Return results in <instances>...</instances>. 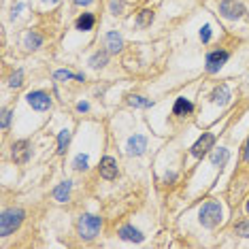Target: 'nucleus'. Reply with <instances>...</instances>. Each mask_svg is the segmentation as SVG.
<instances>
[{
	"label": "nucleus",
	"mask_w": 249,
	"mask_h": 249,
	"mask_svg": "<svg viewBox=\"0 0 249 249\" xmlns=\"http://www.w3.org/2000/svg\"><path fill=\"white\" fill-rule=\"evenodd\" d=\"M26 218V213H24V209H4L2 211V215H0V236H11L15 230L21 226V221H24Z\"/></svg>",
	"instance_id": "1"
},
{
	"label": "nucleus",
	"mask_w": 249,
	"mask_h": 249,
	"mask_svg": "<svg viewBox=\"0 0 249 249\" xmlns=\"http://www.w3.org/2000/svg\"><path fill=\"white\" fill-rule=\"evenodd\" d=\"M102 228V219L98 218V215H92V213H85L81 215L79 221H77V232L79 236L83 241H92L98 236V232Z\"/></svg>",
	"instance_id": "2"
},
{
	"label": "nucleus",
	"mask_w": 249,
	"mask_h": 249,
	"mask_svg": "<svg viewBox=\"0 0 249 249\" xmlns=\"http://www.w3.org/2000/svg\"><path fill=\"white\" fill-rule=\"evenodd\" d=\"M198 221L204 226V228H215V226H219L221 224V204L215 202V200L204 202L198 211Z\"/></svg>",
	"instance_id": "3"
},
{
	"label": "nucleus",
	"mask_w": 249,
	"mask_h": 249,
	"mask_svg": "<svg viewBox=\"0 0 249 249\" xmlns=\"http://www.w3.org/2000/svg\"><path fill=\"white\" fill-rule=\"evenodd\" d=\"M245 13L247 11H245V7H243L239 0H219V15L224 19L236 21V19H241Z\"/></svg>",
	"instance_id": "4"
},
{
	"label": "nucleus",
	"mask_w": 249,
	"mask_h": 249,
	"mask_svg": "<svg viewBox=\"0 0 249 249\" xmlns=\"http://www.w3.org/2000/svg\"><path fill=\"white\" fill-rule=\"evenodd\" d=\"M230 60V53L226 49H215V51H209L207 53V60H204V68H207V73L215 75L219 73V68L224 66L226 62Z\"/></svg>",
	"instance_id": "5"
},
{
	"label": "nucleus",
	"mask_w": 249,
	"mask_h": 249,
	"mask_svg": "<svg viewBox=\"0 0 249 249\" xmlns=\"http://www.w3.org/2000/svg\"><path fill=\"white\" fill-rule=\"evenodd\" d=\"M26 102L32 107L34 111H49L51 109V98L47 92L43 90H34V92H28L26 94Z\"/></svg>",
	"instance_id": "6"
},
{
	"label": "nucleus",
	"mask_w": 249,
	"mask_h": 249,
	"mask_svg": "<svg viewBox=\"0 0 249 249\" xmlns=\"http://www.w3.org/2000/svg\"><path fill=\"white\" fill-rule=\"evenodd\" d=\"M213 145H215V137L211 132H202V137H200L196 143L189 147V154L194 156V158H204V156L209 154L211 149H213Z\"/></svg>",
	"instance_id": "7"
},
{
	"label": "nucleus",
	"mask_w": 249,
	"mask_h": 249,
	"mask_svg": "<svg viewBox=\"0 0 249 249\" xmlns=\"http://www.w3.org/2000/svg\"><path fill=\"white\" fill-rule=\"evenodd\" d=\"M13 162L15 164H28V160H30V154H32V149H30V143L28 140H17V143H13Z\"/></svg>",
	"instance_id": "8"
},
{
	"label": "nucleus",
	"mask_w": 249,
	"mask_h": 249,
	"mask_svg": "<svg viewBox=\"0 0 249 249\" xmlns=\"http://www.w3.org/2000/svg\"><path fill=\"white\" fill-rule=\"evenodd\" d=\"M145 149H147V137H143V134H134V137L128 139V143H126L128 156H143Z\"/></svg>",
	"instance_id": "9"
},
{
	"label": "nucleus",
	"mask_w": 249,
	"mask_h": 249,
	"mask_svg": "<svg viewBox=\"0 0 249 249\" xmlns=\"http://www.w3.org/2000/svg\"><path fill=\"white\" fill-rule=\"evenodd\" d=\"M230 100H232V94H230V90H228V85H226V83L218 85V88L211 92V102H213V105H218L219 109H221V107H226V105H230Z\"/></svg>",
	"instance_id": "10"
},
{
	"label": "nucleus",
	"mask_w": 249,
	"mask_h": 249,
	"mask_svg": "<svg viewBox=\"0 0 249 249\" xmlns=\"http://www.w3.org/2000/svg\"><path fill=\"white\" fill-rule=\"evenodd\" d=\"M100 177L102 179H107V181L117 179V162H115V158L105 156V158L100 160Z\"/></svg>",
	"instance_id": "11"
},
{
	"label": "nucleus",
	"mask_w": 249,
	"mask_h": 249,
	"mask_svg": "<svg viewBox=\"0 0 249 249\" xmlns=\"http://www.w3.org/2000/svg\"><path fill=\"white\" fill-rule=\"evenodd\" d=\"M105 45H107V49H109L111 53H120V51L124 49V39H122V34H120V32H115V30L107 32Z\"/></svg>",
	"instance_id": "12"
},
{
	"label": "nucleus",
	"mask_w": 249,
	"mask_h": 249,
	"mask_svg": "<svg viewBox=\"0 0 249 249\" xmlns=\"http://www.w3.org/2000/svg\"><path fill=\"white\" fill-rule=\"evenodd\" d=\"M120 239L130 241V243H143L145 234L139 228H134V226L128 224V226H122V228H120Z\"/></svg>",
	"instance_id": "13"
},
{
	"label": "nucleus",
	"mask_w": 249,
	"mask_h": 249,
	"mask_svg": "<svg viewBox=\"0 0 249 249\" xmlns=\"http://www.w3.org/2000/svg\"><path fill=\"white\" fill-rule=\"evenodd\" d=\"M192 111H194V105L187 98H183V96H179L175 100V105H172V113L175 115H192Z\"/></svg>",
	"instance_id": "14"
},
{
	"label": "nucleus",
	"mask_w": 249,
	"mask_h": 249,
	"mask_svg": "<svg viewBox=\"0 0 249 249\" xmlns=\"http://www.w3.org/2000/svg\"><path fill=\"white\" fill-rule=\"evenodd\" d=\"M70 187H73V183H70L68 179L62 181L60 186L53 189V198H56L58 202H68V198H70Z\"/></svg>",
	"instance_id": "15"
},
{
	"label": "nucleus",
	"mask_w": 249,
	"mask_h": 249,
	"mask_svg": "<svg viewBox=\"0 0 249 249\" xmlns=\"http://www.w3.org/2000/svg\"><path fill=\"white\" fill-rule=\"evenodd\" d=\"M94 24H96V17H94L92 13H81L79 17H77V21H75L77 30H81V32L92 30V28H94Z\"/></svg>",
	"instance_id": "16"
},
{
	"label": "nucleus",
	"mask_w": 249,
	"mask_h": 249,
	"mask_svg": "<svg viewBox=\"0 0 249 249\" xmlns=\"http://www.w3.org/2000/svg\"><path fill=\"white\" fill-rule=\"evenodd\" d=\"M43 45V36L39 34V32H34V30H30L28 34L24 36V47L26 49H30V51H34V49H39V47Z\"/></svg>",
	"instance_id": "17"
},
{
	"label": "nucleus",
	"mask_w": 249,
	"mask_h": 249,
	"mask_svg": "<svg viewBox=\"0 0 249 249\" xmlns=\"http://www.w3.org/2000/svg\"><path fill=\"white\" fill-rule=\"evenodd\" d=\"M109 49H100V51H96L94 56L90 58V66L92 68H105L107 66V62H109Z\"/></svg>",
	"instance_id": "18"
},
{
	"label": "nucleus",
	"mask_w": 249,
	"mask_h": 249,
	"mask_svg": "<svg viewBox=\"0 0 249 249\" xmlns=\"http://www.w3.org/2000/svg\"><path fill=\"white\" fill-rule=\"evenodd\" d=\"M209 160H211V164H213V166H224L226 162L230 160V151L226 147H219V149H215L213 154H211Z\"/></svg>",
	"instance_id": "19"
},
{
	"label": "nucleus",
	"mask_w": 249,
	"mask_h": 249,
	"mask_svg": "<svg viewBox=\"0 0 249 249\" xmlns=\"http://www.w3.org/2000/svg\"><path fill=\"white\" fill-rule=\"evenodd\" d=\"M70 130L68 128H64V130H60V134H58V156H64L66 154V149H68V145H70Z\"/></svg>",
	"instance_id": "20"
},
{
	"label": "nucleus",
	"mask_w": 249,
	"mask_h": 249,
	"mask_svg": "<svg viewBox=\"0 0 249 249\" xmlns=\"http://www.w3.org/2000/svg\"><path fill=\"white\" fill-rule=\"evenodd\" d=\"M154 11L151 9H143V11H139V15H137V26L139 28H147V26H151V21H154Z\"/></svg>",
	"instance_id": "21"
},
{
	"label": "nucleus",
	"mask_w": 249,
	"mask_h": 249,
	"mask_svg": "<svg viewBox=\"0 0 249 249\" xmlns=\"http://www.w3.org/2000/svg\"><path fill=\"white\" fill-rule=\"evenodd\" d=\"M128 105L130 107H137V109H149L154 102L151 100H147V98H143V96H128Z\"/></svg>",
	"instance_id": "22"
},
{
	"label": "nucleus",
	"mask_w": 249,
	"mask_h": 249,
	"mask_svg": "<svg viewBox=\"0 0 249 249\" xmlns=\"http://www.w3.org/2000/svg\"><path fill=\"white\" fill-rule=\"evenodd\" d=\"M88 166H90V158L85 154H79L77 158L73 160V169L75 171H88Z\"/></svg>",
	"instance_id": "23"
},
{
	"label": "nucleus",
	"mask_w": 249,
	"mask_h": 249,
	"mask_svg": "<svg viewBox=\"0 0 249 249\" xmlns=\"http://www.w3.org/2000/svg\"><path fill=\"white\" fill-rule=\"evenodd\" d=\"M21 83H24V70H15L9 79V85L13 90H17V88H21Z\"/></svg>",
	"instance_id": "24"
},
{
	"label": "nucleus",
	"mask_w": 249,
	"mask_h": 249,
	"mask_svg": "<svg viewBox=\"0 0 249 249\" xmlns=\"http://www.w3.org/2000/svg\"><path fill=\"white\" fill-rule=\"evenodd\" d=\"M234 234L243 236V239H249V219L239 221V224H234Z\"/></svg>",
	"instance_id": "25"
},
{
	"label": "nucleus",
	"mask_w": 249,
	"mask_h": 249,
	"mask_svg": "<svg viewBox=\"0 0 249 249\" xmlns=\"http://www.w3.org/2000/svg\"><path fill=\"white\" fill-rule=\"evenodd\" d=\"M68 79H79V75L70 73V70H56L53 73V81H68Z\"/></svg>",
	"instance_id": "26"
},
{
	"label": "nucleus",
	"mask_w": 249,
	"mask_h": 249,
	"mask_svg": "<svg viewBox=\"0 0 249 249\" xmlns=\"http://www.w3.org/2000/svg\"><path fill=\"white\" fill-rule=\"evenodd\" d=\"M109 11L113 15H122V11H124V0H111L109 2Z\"/></svg>",
	"instance_id": "27"
},
{
	"label": "nucleus",
	"mask_w": 249,
	"mask_h": 249,
	"mask_svg": "<svg viewBox=\"0 0 249 249\" xmlns=\"http://www.w3.org/2000/svg\"><path fill=\"white\" fill-rule=\"evenodd\" d=\"M200 41H202V43H209L211 41V26L209 24H204L202 28H200Z\"/></svg>",
	"instance_id": "28"
},
{
	"label": "nucleus",
	"mask_w": 249,
	"mask_h": 249,
	"mask_svg": "<svg viewBox=\"0 0 249 249\" xmlns=\"http://www.w3.org/2000/svg\"><path fill=\"white\" fill-rule=\"evenodd\" d=\"M11 115H13V113H11L9 109H4V111H2V122H0V128H2V130H7V128H9Z\"/></svg>",
	"instance_id": "29"
},
{
	"label": "nucleus",
	"mask_w": 249,
	"mask_h": 249,
	"mask_svg": "<svg viewBox=\"0 0 249 249\" xmlns=\"http://www.w3.org/2000/svg\"><path fill=\"white\" fill-rule=\"evenodd\" d=\"M77 111L79 113H88L90 111V102H83V100L77 102Z\"/></svg>",
	"instance_id": "30"
},
{
	"label": "nucleus",
	"mask_w": 249,
	"mask_h": 249,
	"mask_svg": "<svg viewBox=\"0 0 249 249\" xmlns=\"http://www.w3.org/2000/svg\"><path fill=\"white\" fill-rule=\"evenodd\" d=\"M21 11H24V4H17V7H13V13H11V17H19V13H21Z\"/></svg>",
	"instance_id": "31"
},
{
	"label": "nucleus",
	"mask_w": 249,
	"mask_h": 249,
	"mask_svg": "<svg viewBox=\"0 0 249 249\" xmlns=\"http://www.w3.org/2000/svg\"><path fill=\"white\" fill-rule=\"evenodd\" d=\"M75 4H77V7H90L92 2H94V0H73Z\"/></svg>",
	"instance_id": "32"
},
{
	"label": "nucleus",
	"mask_w": 249,
	"mask_h": 249,
	"mask_svg": "<svg viewBox=\"0 0 249 249\" xmlns=\"http://www.w3.org/2000/svg\"><path fill=\"white\" fill-rule=\"evenodd\" d=\"M243 160L249 162V139H247V143H245V154H243Z\"/></svg>",
	"instance_id": "33"
},
{
	"label": "nucleus",
	"mask_w": 249,
	"mask_h": 249,
	"mask_svg": "<svg viewBox=\"0 0 249 249\" xmlns=\"http://www.w3.org/2000/svg\"><path fill=\"white\" fill-rule=\"evenodd\" d=\"M175 177H177L175 172H171V175H166V181H175Z\"/></svg>",
	"instance_id": "34"
},
{
	"label": "nucleus",
	"mask_w": 249,
	"mask_h": 249,
	"mask_svg": "<svg viewBox=\"0 0 249 249\" xmlns=\"http://www.w3.org/2000/svg\"><path fill=\"white\" fill-rule=\"evenodd\" d=\"M45 4H56V2H60V0H43Z\"/></svg>",
	"instance_id": "35"
},
{
	"label": "nucleus",
	"mask_w": 249,
	"mask_h": 249,
	"mask_svg": "<svg viewBox=\"0 0 249 249\" xmlns=\"http://www.w3.org/2000/svg\"><path fill=\"white\" fill-rule=\"evenodd\" d=\"M245 211H247V215H249V200H247V204H245Z\"/></svg>",
	"instance_id": "36"
}]
</instances>
